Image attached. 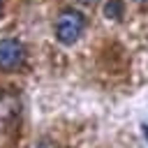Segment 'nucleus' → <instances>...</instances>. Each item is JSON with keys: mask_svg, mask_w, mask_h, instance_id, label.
I'll use <instances>...</instances> for the list:
<instances>
[{"mask_svg": "<svg viewBox=\"0 0 148 148\" xmlns=\"http://www.w3.org/2000/svg\"><path fill=\"white\" fill-rule=\"evenodd\" d=\"M86 28V18L81 12L76 9H62L56 18V39L62 46H72L79 42V37L83 35Z\"/></svg>", "mask_w": 148, "mask_h": 148, "instance_id": "obj_1", "label": "nucleus"}, {"mask_svg": "<svg viewBox=\"0 0 148 148\" xmlns=\"http://www.w3.org/2000/svg\"><path fill=\"white\" fill-rule=\"evenodd\" d=\"M25 60V49L16 39H0V69L2 72H14L23 65Z\"/></svg>", "mask_w": 148, "mask_h": 148, "instance_id": "obj_2", "label": "nucleus"}, {"mask_svg": "<svg viewBox=\"0 0 148 148\" xmlns=\"http://www.w3.org/2000/svg\"><path fill=\"white\" fill-rule=\"evenodd\" d=\"M104 14H106V18L111 16V18H118L120 14H123V5L118 2V0H111L106 7H104Z\"/></svg>", "mask_w": 148, "mask_h": 148, "instance_id": "obj_3", "label": "nucleus"}, {"mask_svg": "<svg viewBox=\"0 0 148 148\" xmlns=\"http://www.w3.org/2000/svg\"><path fill=\"white\" fill-rule=\"evenodd\" d=\"M141 134H143V139L148 141V123H141Z\"/></svg>", "mask_w": 148, "mask_h": 148, "instance_id": "obj_4", "label": "nucleus"}, {"mask_svg": "<svg viewBox=\"0 0 148 148\" xmlns=\"http://www.w3.org/2000/svg\"><path fill=\"white\" fill-rule=\"evenodd\" d=\"M37 148H49V143H44V141H42V143H39Z\"/></svg>", "mask_w": 148, "mask_h": 148, "instance_id": "obj_5", "label": "nucleus"}, {"mask_svg": "<svg viewBox=\"0 0 148 148\" xmlns=\"http://www.w3.org/2000/svg\"><path fill=\"white\" fill-rule=\"evenodd\" d=\"M81 2H86V5H92V2H97V0H81Z\"/></svg>", "mask_w": 148, "mask_h": 148, "instance_id": "obj_6", "label": "nucleus"}, {"mask_svg": "<svg viewBox=\"0 0 148 148\" xmlns=\"http://www.w3.org/2000/svg\"><path fill=\"white\" fill-rule=\"evenodd\" d=\"M139 2H143V0H139Z\"/></svg>", "mask_w": 148, "mask_h": 148, "instance_id": "obj_7", "label": "nucleus"}]
</instances>
